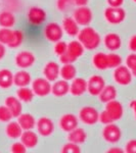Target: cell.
<instances>
[{"mask_svg":"<svg viewBox=\"0 0 136 153\" xmlns=\"http://www.w3.org/2000/svg\"><path fill=\"white\" fill-rule=\"evenodd\" d=\"M43 75L50 82H54L56 81V79L61 76V68L59 65L54 61H49L48 63H46L43 70Z\"/></svg>","mask_w":136,"mask_h":153,"instance_id":"obj_15","label":"cell"},{"mask_svg":"<svg viewBox=\"0 0 136 153\" xmlns=\"http://www.w3.org/2000/svg\"><path fill=\"white\" fill-rule=\"evenodd\" d=\"M26 151H27V147L22 142H16L12 144L11 146L12 153H25Z\"/></svg>","mask_w":136,"mask_h":153,"instance_id":"obj_42","label":"cell"},{"mask_svg":"<svg viewBox=\"0 0 136 153\" xmlns=\"http://www.w3.org/2000/svg\"><path fill=\"white\" fill-rule=\"evenodd\" d=\"M63 29L71 37L78 36L79 32H80V30H79V24L75 21V19L71 18V16H67V18L64 19Z\"/></svg>","mask_w":136,"mask_h":153,"instance_id":"obj_17","label":"cell"},{"mask_svg":"<svg viewBox=\"0 0 136 153\" xmlns=\"http://www.w3.org/2000/svg\"><path fill=\"white\" fill-rule=\"evenodd\" d=\"M67 50H68V44L64 41L56 42L55 45H54V53L58 56H61V55H63L64 53H66Z\"/></svg>","mask_w":136,"mask_h":153,"instance_id":"obj_39","label":"cell"},{"mask_svg":"<svg viewBox=\"0 0 136 153\" xmlns=\"http://www.w3.org/2000/svg\"><path fill=\"white\" fill-rule=\"evenodd\" d=\"M25 37H24V34L22 31H19V30H16V31H13V37H12V40L10 42V44L8 45V47L10 48H18L19 46L22 45V43H23Z\"/></svg>","mask_w":136,"mask_h":153,"instance_id":"obj_34","label":"cell"},{"mask_svg":"<svg viewBox=\"0 0 136 153\" xmlns=\"http://www.w3.org/2000/svg\"><path fill=\"white\" fill-rule=\"evenodd\" d=\"M86 139H87V134H86L85 130L81 129V128H78V127L76 128L75 130L71 131L68 136L69 141L76 143V144H79V145L85 143Z\"/></svg>","mask_w":136,"mask_h":153,"instance_id":"obj_23","label":"cell"},{"mask_svg":"<svg viewBox=\"0 0 136 153\" xmlns=\"http://www.w3.org/2000/svg\"><path fill=\"white\" fill-rule=\"evenodd\" d=\"M92 11L87 6H78L74 11V19L79 24V26H89L92 22Z\"/></svg>","mask_w":136,"mask_h":153,"instance_id":"obj_7","label":"cell"},{"mask_svg":"<svg viewBox=\"0 0 136 153\" xmlns=\"http://www.w3.org/2000/svg\"><path fill=\"white\" fill-rule=\"evenodd\" d=\"M12 117H13V115H12L10 110L7 108V106L5 104L0 106V122L8 123L10 122Z\"/></svg>","mask_w":136,"mask_h":153,"instance_id":"obj_36","label":"cell"},{"mask_svg":"<svg viewBox=\"0 0 136 153\" xmlns=\"http://www.w3.org/2000/svg\"><path fill=\"white\" fill-rule=\"evenodd\" d=\"M31 83V76L28 71H19L13 75V84L18 87H27Z\"/></svg>","mask_w":136,"mask_h":153,"instance_id":"obj_26","label":"cell"},{"mask_svg":"<svg viewBox=\"0 0 136 153\" xmlns=\"http://www.w3.org/2000/svg\"><path fill=\"white\" fill-rule=\"evenodd\" d=\"M35 56L32 52L30 51H22V52H19L14 57V61H16V65L19 66V68H28L30 66H32L35 63Z\"/></svg>","mask_w":136,"mask_h":153,"instance_id":"obj_10","label":"cell"},{"mask_svg":"<svg viewBox=\"0 0 136 153\" xmlns=\"http://www.w3.org/2000/svg\"><path fill=\"white\" fill-rule=\"evenodd\" d=\"M128 46H129V49H130L131 51H133V52H136V35H133L130 38Z\"/></svg>","mask_w":136,"mask_h":153,"instance_id":"obj_45","label":"cell"},{"mask_svg":"<svg viewBox=\"0 0 136 153\" xmlns=\"http://www.w3.org/2000/svg\"><path fill=\"white\" fill-rule=\"evenodd\" d=\"M102 137L108 143H117L122 138V131L114 123L105 125L102 130Z\"/></svg>","mask_w":136,"mask_h":153,"instance_id":"obj_6","label":"cell"},{"mask_svg":"<svg viewBox=\"0 0 136 153\" xmlns=\"http://www.w3.org/2000/svg\"><path fill=\"white\" fill-rule=\"evenodd\" d=\"M21 142L27 148H34L38 144V136L32 130H27L21 136Z\"/></svg>","mask_w":136,"mask_h":153,"instance_id":"obj_22","label":"cell"},{"mask_svg":"<svg viewBox=\"0 0 136 153\" xmlns=\"http://www.w3.org/2000/svg\"><path fill=\"white\" fill-rule=\"evenodd\" d=\"M92 63H93V65H94V68H97V70H100V71L107 70V68H108V54H105L103 52L95 53L92 58Z\"/></svg>","mask_w":136,"mask_h":153,"instance_id":"obj_27","label":"cell"},{"mask_svg":"<svg viewBox=\"0 0 136 153\" xmlns=\"http://www.w3.org/2000/svg\"><path fill=\"white\" fill-rule=\"evenodd\" d=\"M87 92V81L82 78L73 79V83L70 85V93L74 96H81Z\"/></svg>","mask_w":136,"mask_h":153,"instance_id":"obj_16","label":"cell"},{"mask_svg":"<svg viewBox=\"0 0 136 153\" xmlns=\"http://www.w3.org/2000/svg\"><path fill=\"white\" fill-rule=\"evenodd\" d=\"M78 40L82 43L84 48L94 50L100 44V36L91 27H85L78 34Z\"/></svg>","mask_w":136,"mask_h":153,"instance_id":"obj_1","label":"cell"},{"mask_svg":"<svg viewBox=\"0 0 136 153\" xmlns=\"http://www.w3.org/2000/svg\"><path fill=\"white\" fill-rule=\"evenodd\" d=\"M5 53H6L5 46H4V44L0 43V60L5 56Z\"/></svg>","mask_w":136,"mask_h":153,"instance_id":"obj_48","label":"cell"},{"mask_svg":"<svg viewBox=\"0 0 136 153\" xmlns=\"http://www.w3.org/2000/svg\"><path fill=\"white\" fill-rule=\"evenodd\" d=\"M18 123L24 131L33 130L36 126L35 117L30 113H21L18 117Z\"/></svg>","mask_w":136,"mask_h":153,"instance_id":"obj_21","label":"cell"},{"mask_svg":"<svg viewBox=\"0 0 136 153\" xmlns=\"http://www.w3.org/2000/svg\"><path fill=\"white\" fill-rule=\"evenodd\" d=\"M46 19V12L43 8L38 6H34L31 7L28 11V21L30 24L35 25H41L45 22Z\"/></svg>","mask_w":136,"mask_h":153,"instance_id":"obj_12","label":"cell"},{"mask_svg":"<svg viewBox=\"0 0 136 153\" xmlns=\"http://www.w3.org/2000/svg\"><path fill=\"white\" fill-rule=\"evenodd\" d=\"M63 28L56 23H50L44 29V35L45 38L48 41L56 43V42L61 41V39L63 38Z\"/></svg>","mask_w":136,"mask_h":153,"instance_id":"obj_9","label":"cell"},{"mask_svg":"<svg viewBox=\"0 0 136 153\" xmlns=\"http://www.w3.org/2000/svg\"><path fill=\"white\" fill-rule=\"evenodd\" d=\"M108 68H116L122 65V57L117 53H108Z\"/></svg>","mask_w":136,"mask_h":153,"instance_id":"obj_35","label":"cell"},{"mask_svg":"<svg viewBox=\"0 0 136 153\" xmlns=\"http://www.w3.org/2000/svg\"><path fill=\"white\" fill-rule=\"evenodd\" d=\"M133 76H136V71H134V73H133Z\"/></svg>","mask_w":136,"mask_h":153,"instance_id":"obj_51","label":"cell"},{"mask_svg":"<svg viewBox=\"0 0 136 153\" xmlns=\"http://www.w3.org/2000/svg\"><path fill=\"white\" fill-rule=\"evenodd\" d=\"M12 37H13V31L10 28L0 29V43L8 46L12 40Z\"/></svg>","mask_w":136,"mask_h":153,"instance_id":"obj_33","label":"cell"},{"mask_svg":"<svg viewBox=\"0 0 136 153\" xmlns=\"http://www.w3.org/2000/svg\"><path fill=\"white\" fill-rule=\"evenodd\" d=\"M16 95H18V98L21 101H23L25 103H29L33 100L35 94H34L32 89H29L27 87H19L18 92H16Z\"/></svg>","mask_w":136,"mask_h":153,"instance_id":"obj_32","label":"cell"},{"mask_svg":"<svg viewBox=\"0 0 136 153\" xmlns=\"http://www.w3.org/2000/svg\"><path fill=\"white\" fill-rule=\"evenodd\" d=\"M105 111H107L108 113V115L113 118L114 122H116V120H119L122 118L123 113H124V108H123L122 103L115 99L107 103Z\"/></svg>","mask_w":136,"mask_h":153,"instance_id":"obj_11","label":"cell"},{"mask_svg":"<svg viewBox=\"0 0 136 153\" xmlns=\"http://www.w3.org/2000/svg\"><path fill=\"white\" fill-rule=\"evenodd\" d=\"M99 122L103 125H108V124L114 123V120H113V118L108 115V113L105 111V110H103L102 112L99 113Z\"/></svg>","mask_w":136,"mask_h":153,"instance_id":"obj_43","label":"cell"},{"mask_svg":"<svg viewBox=\"0 0 136 153\" xmlns=\"http://www.w3.org/2000/svg\"><path fill=\"white\" fill-rule=\"evenodd\" d=\"M7 108L10 110L13 117H18L22 113L23 110V106H22V102L19 98L14 97V96H9L5 99V103H4Z\"/></svg>","mask_w":136,"mask_h":153,"instance_id":"obj_19","label":"cell"},{"mask_svg":"<svg viewBox=\"0 0 136 153\" xmlns=\"http://www.w3.org/2000/svg\"><path fill=\"white\" fill-rule=\"evenodd\" d=\"M69 92H70V84L68 83V81L64 80V79L61 81H56L51 86V93L56 97L66 96Z\"/></svg>","mask_w":136,"mask_h":153,"instance_id":"obj_18","label":"cell"},{"mask_svg":"<svg viewBox=\"0 0 136 153\" xmlns=\"http://www.w3.org/2000/svg\"><path fill=\"white\" fill-rule=\"evenodd\" d=\"M133 1H134V2H136V0H133Z\"/></svg>","mask_w":136,"mask_h":153,"instance_id":"obj_52","label":"cell"},{"mask_svg":"<svg viewBox=\"0 0 136 153\" xmlns=\"http://www.w3.org/2000/svg\"><path fill=\"white\" fill-rule=\"evenodd\" d=\"M126 65L130 68V71H132V74L136 71V53L133 52L129 54L126 58Z\"/></svg>","mask_w":136,"mask_h":153,"instance_id":"obj_40","label":"cell"},{"mask_svg":"<svg viewBox=\"0 0 136 153\" xmlns=\"http://www.w3.org/2000/svg\"><path fill=\"white\" fill-rule=\"evenodd\" d=\"M125 151L127 153H136V140H130L126 144Z\"/></svg>","mask_w":136,"mask_h":153,"instance_id":"obj_44","label":"cell"},{"mask_svg":"<svg viewBox=\"0 0 136 153\" xmlns=\"http://www.w3.org/2000/svg\"><path fill=\"white\" fill-rule=\"evenodd\" d=\"M105 46L108 50L116 51L120 49L121 45H122V40H121L120 36L116 33H110L105 37Z\"/></svg>","mask_w":136,"mask_h":153,"instance_id":"obj_20","label":"cell"},{"mask_svg":"<svg viewBox=\"0 0 136 153\" xmlns=\"http://www.w3.org/2000/svg\"><path fill=\"white\" fill-rule=\"evenodd\" d=\"M108 5L113 7H121L124 3V0H107Z\"/></svg>","mask_w":136,"mask_h":153,"instance_id":"obj_46","label":"cell"},{"mask_svg":"<svg viewBox=\"0 0 136 153\" xmlns=\"http://www.w3.org/2000/svg\"><path fill=\"white\" fill-rule=\"evenodd\" d=\"M77 71L76 68L73 65V63H69V65H64L63 68H61V76L66 81H70L75 79Z\"/></svg>","mask_w":136,"mask_h":153,"instance_id":"obj_31","label":"cell"},{"mask_svg":"<svg viewBox=\"0 0 136 153\" xmlns=\"http://www.w3.org/2000/svg\"><path fill=\"white\" fill-rule=\"evenodd\" d=\"M61 152L63 153H80L81 149H80V147H79V144L70 142L61 148Z\"/></svg>","mask_w":136,"mask_h":153,"instance_id":"obj_37","label":"cell"},{"mask_svg":"<svg viewBox=\"0 0 136 153\" xmlns=\"http://www.w3.org/2000/svg\"><path fill=\"white\" fill-rule=\"evenodd\" d=\"M84 46L82 45V43H81L80 41H71L70 43L68 44V52L71 54V55H73L74 57L76 59H78L80 56H82L84 54Z\"/></svg>","mask_w":136,"mask_h":153,"instance_id":"obj_30","label":"cell"},{"mask_svg":"<svg viewBox=\"0 0 136 153\" xmlns=\"http://www.w3.org/2000/svg\"><path fill=\"white\" fill-rule=\"evenodd\" d=\"M74 4H76L77 6H86L89 0H73Z\"/></svg>","mask_w":136,"mask_h":153,"instance_id":"obj_47","label":"cell"},{"mask_svg":"<svg viewBox=\"0 0 136 153\" xmlns=\"http://www.w3.org/2000/svg\"><path fill=\"white\" fill-rule=\"evenodd\" d=\"M105 86V81L101 76L93 75L87 82V92L92 96H98Z\"/></svg>","mask_w":136,"mask_h":153,"instance_id":"obj_8","label":"cell"},{"mask_svg":"<svg viewBox=\"0 0 136 153\" xmlns=\"http://www.w3.org/2000/svg\"><path fill=\"white\" fill-rule=\"evenodd\" d=\"M59 127L63 131L67 133H70L71 131L75 130L78 127V118L76 115L72 113H67L61 117L59 120Z\"/></svg>","mask_w":136,"mask_h":153,"instance_id":"obj_14","label":"cell"},{"mask_svg":"<svg viewBox=\"0 0 136 153\" xmlns=\"http://www.w3.org/2000/svg\"><path fill=\"white\" fill-rule=\"evenodd\" d=\"M73 4V0H56V7L59 11H67Z\"/></svg>","mask_w":136,"mask_h":153,"instance_id":"obj_38","label":"cell"},{"mask_svg":"<svg viewBox=\"0 0 136 153\" xmlns=\"http://www.w3.org/2000/svg\"><path fill=\"white\" fill-rule=\"evenodd\" d=\"M113 76H114L115 82L119 84V85L127 86L132 82L133 74L127 65L124 66V65H121L120 66H118V68H115Z\"/></svg>","mask_w":136,"mask_h":153,"instance_id":"obj_2","label":"cell"},{"mask_svg":"<svg viewBox=\"0 0 136 153\" xmlns=\"http://www.w3.org/2000/svg\"><path fill=\"white\" fill-rule=\"evenodd\" d=\"M36 127L38 130V133L43 137H48L53 133L54 131V124L50 118L43 117L38 120L36 123Z\"/></svg>","mask_w":136,"mask_h":153,"instance_id":"obj_13","label":"cell"},{"mask_svg":"<svg viewBox=\"0 0 136 153\" xmlns=\"http://www.w3.org/2000/svg\"><path fill=\"white\" fill-rule=\"evenodd\" d=\"M79 117L84 124L92 126L99 120V112L92 106H85L79 111Z\"/></svg>","mask_w":136,"mask_h":153,"instance_id":"obj_5","label":"cell"},{"mask_svg":"<svg viewBox=\"0 0 136 153\" xmlns=\"http://www.w3.org/2000/svg\"><path fill=\"white\" fill-rule=\"evenodd\" d=\"M16 19L12 12L8 10H4L0 12V26L2 28H11L14 26Z\"/></svg>","mask_w":136,"mask_h":153,"instance_id":"obj_29","label":"cell"},{"mask_svg":"<svg viewBox=\"0 0 136 153\" xmlns=\"http://www.w3.org/2000/svg\"><path fill=\"white\" fill-rule=\"evenodd\" d=\"M105 19L112 25H119L124 22L126 18V11L122 7L110 6L105 10Z\"/></svg>","mask_w":136,"mask_h":153,"instance_id":"obj_3","label":"cell"},{"mask_svg":"<svg viewBox=\"0 0 136 153\" xmlns=\"http://www.w3.org/2000/svg\"><path fill=\"white\" fill-rule=\"evenodd\" d=\"M59 60H61V62L64 63V65H69V63H74L77 59L67 51L66 53H64L63 55L59 56Z\"/></svg>","mask_w":136,"mask_h":153,"instance_id":"obj_41","label":"cell"},{"mask_svg":"<svg viewBox=\"0 0 136 153\" xmlns=\"http://www.w3.org/2000/svg\"><path fill=\"white\" fill-rule=\"evenodd\" d=\"M98 96H99V100L101 102L108 103L110 101L116 99V97H117V89L112 85H105Z\"/></svg>","mask_w":136,"mask_h":153,"instance_id":"obj_24","label":"cell"},{"mask_svg":"<svg viewBox=\"0 0 136 153\" xmlns=\"http://www.w3.org/2000/svg\"><path fill=\"white\" fill-rule=\"evenodd\" d=\"M130 107L131 109L133 110V112H134V117H135V120H136V100H132L130 102Z\"/></svg>","mask_w":136,"mask_h":153,"instance_id":"obj_49","label":"cell"},{"mask_svg":"<svg viewBox=\"0 0 136 153\" xmlns=\"http://www.w3.org/2000/svg\"><path fill=\"white\" fill-rule=\"evenodd\" d=\"M23 129L19 126L18 122H8L6 128H5V133L6 136L9 137L10 139H18L21 138L22 134H23Z\"/></svg>","mask_w":136,"mask_h":153,"instance_id":"obj_25","label":"cell"},{"mask_svg":"<svg viewBox=\"0 0 136 153\" xmlns=\"http://www.w3.org/2000/svg\"><path fill=\"white\" fill-rule=\"evenodd\" d=\"M32 90L35 95L45 97L51 93L50 81H48L46 78H37L32 83Z\"/></svg>","mask_w":136,"mask_h":153,"instance_id":"obj_4","label":"cell"},{"mask_svg":"<svg viewBox=\"0 0 136 153\" xmlns=\"http://www.w3.org/2000/svg\"><path fill=\"white\" fill-rule=\"evenodd\" d=\"M13 85V74L9 70L0 71V87L2 89H8Z\"/></svg>","mask_w":136,"mask_h":153,"instance_id":"obj_28","label":"cell"},{"mask_svg":"<svg viewBox=\"0 0 136 153\" xmlns=\"http://www.w3.org/2000/svg\"><path fill=\"white\" fill-rule=\"evenodd\" d=\"M108 153H114V152H118V153H122L123 150L121 148H118V147H115V148H111L110 150L108 151Z\"/></svg>","mask_w":136,"mask_h":153,"instance_id":"obj_50","label":"cell"}]
</instances>
